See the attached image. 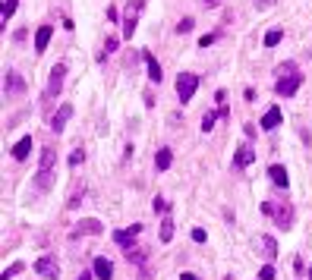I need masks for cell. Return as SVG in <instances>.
<instances>
[{"label": "cell", "instance_id": "1", "mask_svg": "<svg viewBox=\"0 0 312 280\" xmlns=\"http://www.w3.org/2000/svg\"><path fill=\"white\" fill-rule=\"evenodd\" d=\"M54 161H57V151L51 145L41 148V170H38V189H51L54 186Z\"/></svg>", "mask_w": 312, "mask_h": 280}, {"label": "cell", "instance_id": "2", "mask_svg": "<svg viewBox=\"0 0 312 280\" xmlns=\"http://www.w3.org/2000/svg\"><path fill=\"white\" fill-rule=\"evenodd\" d=\"M196 88H199V76H196V72H180V76H177V98H180L183 104L196 95Z\"/></svg>", "mask_w": 312, "mask_h": 280}, {"label": "cell", "instance_id": "3", "mask_svg": "<svg viewBox=\"0 0 312 280\" xmlns=\"http://www.w3.org/2000/svg\"><path fill=\"white\" fill-rule=\"evenodd\" d=\"M145 0H129V6H126V16H123V38H132V32H136L139 25V13H142Z\"/></svg>", "mask_w": 312, "mask_h": 280}, {"label": "cell", "instance_id": "4", "mask_svg": "<svg viewBox=\"0 0 312 280\" xmlns=\"http://www.w3.org/2000/svg\"><path fill=\"white\" fill-rule=\"evenodd\" d=\"M101 230H104V224H101V221H95V217H85V221H79V224L70 230V239H79V236H98Z\"/></svg>", "mask_w": 312, "mask_h": 280}, {"label": "cell", "instance_id": "5", "mask_svg": "<svg viewBox=\"0 0 312 280\" xmlns=\"http://www.w3.org/2000/svg\"><path fill=\"white\" fill-rule=\"evenodd\" d=\"M300 85H303V72H281V79H277V95L290 98Z\"/></svg>", "mask_w": 312, "mask_h": 280}, {"label": "cell", "instance_id": "6", "mask_svg": "<svg viewBox=\"0 0 312 280\" xmlns=\"http://www.w3.org/2000/svg\"><path fill=\"white\" fill-rule=\"evenodd\" d=\"M35 271L41 277H48V280H57V277H60V262H57L54 255H41L35 262Z\"/></svg>", "mask_w": 312, "mask_h": 280}, {"label": "cell", "instance_id": "7", "mask_svg": "<svg viewBox=\"0 0 312 280\" xmlns=\"http://www.w3.org/2000/svg\"><path fill=\"white\" fill-rule=\"evenodd\" d=\"M63 79H66V66H63V63H57L54 70H51V79H48V98L60 95V88H63Z\"/></svg>", "mask_w": 312, "mask_h": 280}, {"label": "cell", "instance_id": "8", "mask_svg": "<svg viewBox=\"0 0 312 280\" xmlns=\"http://www.w3.org/2000/svg\"><path fill=\"white\" fill-rule=\"evenodd\" d=\"M3 95H25V82H22V76H19L16 70L6 72V79H3Z\"/></svg>", "mask_w": 312, "mask_h": 280}, {"label": "cell", "instance_id": "9", "mask_svg": "<svg viewBox=\"0 0 312 280\" xmlns=\"http://www.w3.org/2000/svg\"><path fill=\"white\" fill-rule=\"evenodd\" d=\"M142 233V224H132V227H126V230H117L114 233V243L120 245V249H129V243Z\"/></svg>", "mask_w": 312, "mask_h": 280}, {"label": "cell", "instance_id": "10", "mask_svg": "<svg viewBox=\"0 0 312 280\" xmlns=\"http://www.w3.org/2000/svg\"><path fill=\"white\" fill-rule=\"evenodd\" d=\"M252 161H256V148H252V145H240V148H237V155H234V170L249 167Z\"/></svg>", "mask_w": 312, "mask_h": 280}, {"label": "cell", "instance_id": "11", "mask_svg": "<svg viewBox=\"0 0 312 280\" xmlns=\"http://www.w3.org/2000/svg\"><path fill=\"white\" fill-rule=\"evenodd\" d=\"M92 271H95L98 280H110V277H114V262H110V258H104V255H98L95 264H92Z\"/></svg>", "mask_w": 312, "mask_h": 280}, {"label": "cell", "instance_id": "12", "mask_svg": "<svg viewBox=\"0 0 312 280\" xmlns=\"http://www.w3.org/2000/svg\"><path fill=\"white\" fill-rule=\"evenodd\" d=\"M73 117V104H60V110L51 117V129L54 132H63V126H66V120Z\"/></svg>", "mask_w": 312, "mask_h": 280}, {"label": "cell", "instance_id": "13", "mask_svg": "<svg viewBox=\"0 0 312 280\" xmlns=\"http://www.w3.org/2000/svg\"><path fill=\"white\" fill-rule=\"evenodd\" d=\"M142 57H145V66H148V79L151 82H161L164 72H161V63L155 60V54H151V51H142Z\"/></svg>", "mask_w": 312, "mask_h": 280}, {"label": "cell", "instance_id": "14", "mask_svg": "<svg viewBox=\"0 0 312 280\" xmlns=\"http://www.w3.org/2000/svg\"><path fill=\"white\" fill-rule=\"evenodd\" d=\"M275 217H277V227H281V230H290V227H294V208H290V205H281V208L275 211Z\"/></svg>", "mask_w": 312, "mask_h": 280}, {"label": "cell", "instance_id": "15", "mask_svg": "<svg viewBox=\"0 0 312 280\" xmlns=\"http://www.w3.org/2000/svg\"><path fill=\"white\" fill-rule=\"evenodd\" d=\"M268 176H271V183L281 186V189H287V186H290V176H287V170H284L281 164H271V167H268Z\"/></svg>", "mask_w": 312, "mask_h": 280}, {"label": "cell", "instance_id": "16", "mask_svg": "<svg viewBox=\"0 0 312 280\" xmlns=\"http://www.w3.org/2000/svg\"><path fill=\"white\" fill-rule=\"evenodd\" d=\"M51 35H54V29H51V25H41V29L35 32V51H38V54H44V51H48Z\"/></svg>", "mask_w": 312, "mask_h": 280}, {"label": "cell", "instance_id": "17", "mask_svg": "<svg viewBox=\"0 0 312 280\" xmlns=\"http://www.w3.org/2000/svg\"><path fill=\"white\" fill-rule=\"evenodd\" d=\"M170 161H174V151H170V148H158V155H155L158 173H161V170H170Z\"/></svg>", "mask_w": 312, "mask_h": 280}, {"label": "cell", "instance_id": "18", "mask_svg": "<svg viewBox=\"0 0 312 280\" xmlns=\"http://www.w3.org/2000/svg\"><path fill=\"white\" fill-rule=\"evenodd\" d=\"M29 151H32V139L25 136V139H19V142H16V148H13V158H16V161H25V158H29Z\"/></svg>", "mask_w": 312, "mask_h": 280}, {"label": "cell", "instance_id": "19", "mask_svg": "<svg viewBox=\"0 0 312 280\" xmlns=\"http://www.w3.org/2000/svg\"><path fill=\"white\" fill-rule=\"evenodd\" d=\"M277 123H281V110L268 107V110H265V117H262V129H275Z\"/></svg>", "mask_w": 312, "mask_h": 280}, {"label": "cell", "instance_id": "20", "mask_svg": "<svg viewBox=\"0 0 312 280\" xmlns=\"http://www.w3.org/2000/svg\"><path fill=\"white\" fill-rule=\"evenodd\" d=\"M262 252H265V258H275L277 255V243H275V236H262Z\"/></svg>", "mask_w": 312, "mask_h": 280}, {"label": "cell", "instance_id": "21", "mask_svg": "<svg viewBox=\"0 0 312 280\" xmlns=\"http://www.w3.org/2000/svg\"><path fill=\"white\" fill-rule=\"evenodd\" d=\"M281 38H284L281 29H271L268 35H265V48H277V44H281Z\"/></svg>", "mask_w": 312, "mask_h": 280}, {"label": "cell", "instance_id": "22", "mask_svg": "<svg viewBox=\"0 0 312 280\" xmlns=\"http://www.w3.org/2000/svg\"><path fill=\"white\" fill-rule=\"evenodd\" d=\"M174 239V221H161V243Z\"/></svg>", "mask_w": 312, "mask_h": 280}, {"label": "cell", "instance_id": "23", "mask_svg": "<svg viewBox=\"0 0 312 280\" xmlns=\"http://www.w3.org/2000/svg\"><path fill=\"white\" fill-rule=\"evenodd\" d=\"M16 6H19V0H3V6H0V16L10 19L13 13H16Z\"/></svg>", "mask_w": 312, "mask_h": 280}, {"label": "cell", "instance_id": "24", "mask_svg": "<svg viewBox=\"0 0 312 280\" xmlns=\"http://www.w3.org/2000/svg\"><path fill=\"white\" fill-rule=\"evenodd\" d=\"M192 25H196V19H180V22H177V32H180V35H186V32H192Z\"/></svg>", "mask_w": 312, "mask_h": 280}, {"label": "cell", "instance_id": "25", "mask_svg": "<svg viewBox=\"0 0 312 280\" xmlns=\"http://www.w3.org/2000/svg\"><path fill=\"white\" fill-rule=\"evenodd\" d=\"M215 120H218V113H205V117H202V132H211V126H215Z\"/></svg>", "mask_w": 312, "mask_h": 280}, {"label": "cell", "instance_id": "26", "mask_svg": "<svg viewBox=\"0 0 312 280\" xmlns=\"http://www.w3.org/2000/svg\"><path fill=\"white\" fill-rule=\"evenodd\" d=\"M19 271H22V264H19V262H16V264H10V268H6L3 274H0V280H10V277H16Z\"/></svg>", "mask_w": 312, "mask_h": 280}, {"label": "cell", "instance_id": "27", "mask_svg": "<svg viewBox=\"0 0 312 280\" xmlns=\"http://www.w3.org/2000/svg\"><path fill=\"white\" fill-rule=\"evenodd\" d=\"M126 258H129V262H136V264H142V262H145V252H136V249H126Z\"/></svg>", "mask_w": 312, "mask_h": 280}, {"label": "cell", "instance_id": "28", "mask_svg": "<svg viewBox=\"0 0 312 280\" xmlns=\"http://www.w3.org/2000/svg\"><path fill=\"white\" fill-rule=\"evenodd\" d=\"M82 161H85V151H82V148H76V151L70 155V164H73V167H79Z\"/></svg>", "mask_w": 312, "mask_h": 280}, {"label": "cell", "instance_id": "29", "mask_svg": "<svg viewBox=\"0 0 312 280\" xmlns=\"http://www.w3.org/2000/svg\"><path fill=\"white\" fill-rule=\"evenodd\" d=\"M258 277H262V280H275V268H271V264H262Z\"/></svg>", "mask_w": 312, "mask_h": 280}, {"label": "cell", "instance_id": "30", "mask_svg": "<svg viewBox=\"0 0 312 280\" xmlns=\"http://www.w3.org/2000/svg\"><path fill=\"white\" fill-rule=\"evenodd\" d=\"M117 48H120V41H117V38H114V35H110V38H108V41H104V51H108V54H114V51H117Z\"/></svg>", "mask_w": 312, "mask_h": 280}, {"label": "cell", "instance_id": "31", "mask_svg": "<svg viewBox=\"0 0 312 280\" xmlns=\"http://www.w3.org/2000/svg\"><path fill=\"white\" fill-rule=\"evenodd\" d=\"M192 239H196V243H205V239H208V233H205L202 227H196V230H192Z\"/></svg>", "mask_w": 312, "mask_h": 280}, {"label": "cell", "instance_id": "32", "mask_svg": "<svg viewBox=\"0 0 312 280\" xmlns=\"http://www.w3.org/2000/svg\"><path fill=\"white\" fill-rule=\"evenodd\" d=\"M215 38H218V35H211V32H208V35H202V38H199V48H208Z\"/></svg>", "mask_w": 312, "mask_h": 280}, {"label": "cell", "instance_id": "33", "mask_svg": "<svg viewBox=\"0 0 312 280\" xmlns=\"http://www.w3.org/2000/svg\"><path fill=\"white\" fill-rule=\"evenodd\" d=\"M256 3V10H268V6H275V0H252Z\"/></svg>", "mask_w": 312, "mask_h": 280}, {"label": "cell", "instance_id": "34", "mask_svg": "<svg viewBox=\"0 0 312 280\" xmlns=\"http://www.w3.org/2000/svg\"><path fill=\"white\" fill-rule=\"evenodd\" d=\"M151 208H155V211H167V202H164V198H155V202H151Z\"/></svg>", "mask_w": 312, "mask_h": 280}, {"label": "cell", "instance_id": "35", "mask_svg": "<svg viewBox=\"0 0 312 280\" xmlns=\"http://www.w3.org/2000/svg\"><path fill=\"white\" fill-rule=\"evenodd\" d=\"M294 268H296V274H306V268H303V258H294Z\"/></svg>", "mask_w": 312, "mask_h": 280}, {"label": "cell", "instance_id": "36", "mask_svg": "<svg viewBox=\"0 0 312 280\" xmlns=\"http://www.w3.org/2000/svg\"><path fill=\"white\" fill-rule=\"evenodd\" d=\"M108 22H117V6H108Z\"/></svg>", "mask_w": 312, "mask_h": 280}, {"label": "cell", "instance_id": "37", "mask_svg": "<svg viewBox=\"0 0 312 280\" xmlns=\"http://www.w3.org/2000/svg\"><path fill=\"white\" fill-rule=\"evenodd\" d=\"M199 3H202V6H208V10H211V6H218L221 0H199Z\"/></svg>", "mask_w": 312, "mask_h": 280}, {"label": "cell", "instance_id": "38", "mask_svg": "<svg viewBox=\"0 0 312 280\" xmlns=\"http://www.w3.org/2000/svg\"><path fill=\"white\" fill-rule=\"evenodd\" d=\"M95 277V271H82V274H79V280H92Z\"/></svg>", "mask_w": 312, "mask_h": 280}, {"label": "cell", "instance_id": "39", "mask_svg": "<svg viewBox=\"0 0 312 280\" xmlns=\"http://www.w3.org/2000/svg\"><path fill=\"white\" fill-rule=\"evenodd\" d=\"M180 280H199L196 274H186V271H183V274H180Z\"/></svg>", "mask_w": 312, "mask_h": 280}, {"label": "cell", "instance_id": "40", "mask_svg": "<svg viewBox=\"0 0 312 280\" xmlns=\"http://www.w3.org/2000/svg\"><path fill=\"white\" fill-rule=\"evenodd\" d=\"M309 280H312V268H309Z\"/></svg>", "mask_w": 312, "mask_h": 280}]
</instances>
